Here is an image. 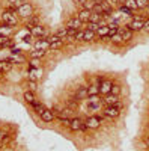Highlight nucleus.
Wrapping results in <instances>:
<instances>
[{"label": "nucleus", "mask_w": 149, "mask_h": 151, "mask_svg": "<svg viewBox=\"0 0 149 151\" xmlns=\"http://www.w3.org/2000/svg\"><path fill=\"white\" fill-rule=\"evenodd\" d=\"M17 15H18V12L14 8H9L8 11H5L2 14V20H3L5 24H8V26H15L17 21H18Z\"/></svg>", "instance_id": "1"}, {"label": "nucleus", "mask_w": 149, "mask_h": 151, "mask_svg": "<svg viewBox=\"0 0 149 151\" xmlns=\"http://www.w3.org/2000/svg\"><path fill=\"white\" fill-rule=\"evenodd\" d=\"M143 26H145V20L142 17H134V20L128 24L127 27L133 32H140V30H143Z\"/></svg>", "instance_id": "2"}, {"label": "nucleus", "mask_w": 149, "mask_h": 151, "mask_svg": "<svg viewBox=\"0 0 149 151\" xmlns=\"http://www.w3.org/2000/svg\"><path fill=\"white\" fill-rule=\"evenodd\" d=\"M32 12H33V6L30 5V3H23L20 8H18V15L20 17H32L33 14H32Z\"/></svg>", "instance_id": "3"}, {"label": "nucleus", "mask_w": 149, "mask_h": 151, "mask_svg": "<svg viewBox=\"0 0 149 151\" xmlns=\"http://www.w3.org/2000/svg\"><path fill=\"white\" fill-rule=\"evenodd\" d=\"M69 129H71L72 132L88 130V127H86V124H84V121H81L80 118H74V119H71V125H69Z\"/></svg>", "instance_id": "4"}, {"label": "nucleus", "mask_w": 149, "mask_h": 151, "mask_svg": "<svg viewBox=\"0 0 149 151\" xmlns=\"http://www.w3.org/2000/svg\"><path fill=\"white\" fill-rule=\"evenodd\" d=\"M89 100V109L91 110H98L101 109V98H99V95H89L88 97Z\"/></svg>", "instance_id": "5"}, {"label": "nucleus", "mask_w": 149, "mask_h": 151, "mask_svg": "<svg viewBox=\"0 0 149 151\" xmlns=\"http://www.w3.org/2000/svg\"><path fill=\"white\" fill-rule=\"evenodd\" d=\"M119 113H120V107H118V106H107L104 109V115L108 116V118H111V119L118 118Z\"/></svg>", "instance_id": "6"}, {"label": "nucleus", "mask_w": 149, "mask_h": 151, "mask_svg": "<svg viewBox=\"0 0 149 151\" xmlns=\"http://www.w3.org/2000/svg\"><path fill=\"white\" fill-rule=\"evenodd\" d=\"M86 127L88 129H98L99 124H101V118L99 116H89L88 119H86Z\"/></svg>", "instance_id": "7"}, {"label": "nucleus", "mask_w": 149, "mask_h": 151, "mask_svg": "<svg viewBox=\"0 0 149 151\" xmlns=\"http://www.w3.org/2000/svg\"><path fill=\"white\" fill-rule=\"evenodd\" d=\"M111 88H113V82L111 80H104L101 85H99V94H110L111 92Z\"/></svg>", "instance_id": "8"}, {"label": "nucleus", "mask_w": 149, "mask_h": 151, "mask_svg": "<svg viewBox=\"0 0 149 151\" xmlns=\"http://www.w3.org/2000/svg\"><path fill=\"white\" fill-rule=\"evenodd\" d=\"M103 101L107 104V106H118L119 104V95H113V94H107L104 97Z\"/></svg>", "instance_id": "9"}, {"label": "nucleus", "mask_w": 149, "mask_h": 151, "mask_svg": "<svg viewBox=\"0 0 149 151\" xmlns=\"http://www.w3.org/2000/svg\"><path fill=\"white\" fill-rule=\"evenodd\" d=\"M81 21L78 20V17H72V18H69L68 21H66V27L68 29H77V30H80L81 29Z\"/></svg>", "instance_id": "10"}, {"label": "nucleus", "mask_w": 149, "mask_h": 151, "mask_svg": "<svg viewBox=\"0 0 149 151\" xmlns=\"http://www.w3.org/2000/svg\"><path fill=\"white\" fill-rule=\"evenodd\" d=\"M78 20L81 21V23H89L91 21V17H92V11H88V9H81L80 12H78Z\"/></svg>", "instance_id": "11"}, {"label": "nucleus", "mask_w": 149, "mask_h": 151, "mask_svg": "<svg viewBox=\"0 0 149 151\" xmlns=\"http://www.w3.org/2000/svg\"><path fill=\"white\" fill-rule=\"evenodd\" d=\"M54 118H56V113H54L53 110H50V109H45V110L41 113V119H42L44 122H51Z\"/></svg>", "instance_id": "12"}, {"label": "nucleus", "mask_w": 149, "mask_h": 151, "mask_svg": "<svg viewBox=\"0 0 149 151\" xmlns=\"http://www.w3.org/2000/svg\"><path fill=\"white\" fill-rule=\"evenodd\" d=\"M76 97L78 100H84L89 97V92H88V86H78L77 91H76Z\"/></svg>", "instance_id": "13"}, {"label": "nucleus", "mask_w": 149, "mask_h": 151, "mask_svg": "<svg viewBox=\"0 0 149 151\" xmlns=\"http://www.w3.org/2000/svg\"><path fill=\"white\" fill-rule=\"evenodd\" d=\"M36 26H41V18L38 15H32L29 17V23H27V27H36Z\"/></svg>", "instance_id": "14"}, {"label": "nucleus", "mask_w": 149, "mask_h": 151, "mask_svg": "<svg viewBox=\"0 0 149 151\" xmlns=\"http://www.w3.org/2000/svg\"><path fill=\"white\" fill-rule=\"evenodd\" d=\"M32 35L33 36H47V30L42 26H36V27H32Z\"/></svg>", "instance_id": "15"}, {"label": "nucleus", "mask_w": 149, "mask_h": 151, "mask_svg": "<svg viewBox=\"0 0 149 151\" xmlns=\"http://www.w3.org/2000/svg\"><path fill=\"white\" fill-rule=\"evenodd\" d=\"M110 41L113 42L115 45H122L123 44V40H122V35L120 33H115L113 36L110 38Z\"/></svg>", "instance_id": "16"}, {"label": "nucleus", "mask_w": 149, "mask_h": 151, "mask_svg": "<svg viewBox=\"0 0 149 151\" xmlns=\"http://www.w3.org/2000/svg\"><path fill=\"white\" fill-rule=\"evenodd\" d=\"M32 107H33V110L36 112V113H39V115H41V113L47 109L42 103H38V101H35V103H32Z\"/></svg>", "instance_id": "17"}, {"label": "nucleus", "mask_w": 149, "mask_h": 151, "mask_svg": "<svg viewBox=\"0 0 149 151\" xmlns=\"http://www.w3.org/2000/svg\"><path fill=\"white\" fill-rule=\"evenodd\" d=\"M88 92H89V95H99V85L93 83V85L88 86Z\"/></svg>", "instance_id": "18"}, {"label": "nucleus", "mask_w": 149, "mask_h": 151, "mask_svg": "<svg viewBox=\"0 0 149 151\" xmlns=\"http://www.w3.org/2000/svg\"><path fill=\"white\" fill-rule=\"evenodd\" d=\"M45 56V50H35V52L30 53V58L32 59H41Z\"/></svg>", "instance_id": "19"}, {"label": "nucleus", "mask_w": 149, "mask_h": 151, "mask_svg": "<svg viewBox=\"0 0 149 151\" xmlns=\"http://www.w3.org/2000/svg\"><path fill=\"white\" fill-rule=\"evenodd\" d=\"M108 30H110V27L107 26V24H106V26H99V29L96 30V35L98 36H107V33H108Z\"/></svg>", "instance_id": "20"}, {"label": "nucleus", "mask_w": 149, "mask_h": 151, "mask_svg": "<svg viewBox=\"0 0 149 151\" xmlns=\"http://www.w3.org/2000/svg\"><path fill=\"white\" fill-rule=\"evenodd\" d=\"M24 100H26L29 104H32V103L36 101V100H35V95H33L32 91H26V92H24Z\"/></svg>", "instance_id": "21"}, {"label": "nucleus", "mask_w": 149, "mask_h": 151, "mask_svg": "<svg viewBox=\"0 0 149 151\" xmlns=\"http://www.w3.org/2000/svg\"><path fill=\"white\" fill-rule=\"evenodd\" d=\"M63 40H57V41H54V42H50V48L51 50H59V48H62L63 47Z\"/></svg>", "instance_id": "22"}, {"label": "nucleus", "mask_w": 149, "mask_h": 151, "mask_svg": "<svg viewBox=\"0 0 149 151\" xmlns=\"http://www.w3.org/2000/svg\"><path fill=\"white\" fill-rule=\"evenodd\" d=\"M95 35H96L95 32L86 29V30H84V36H83V41H92L93 38H95Z\"/></svg>", "instance_id": "23"}, {"label": "nucleus", "mask_w": 149, "mask_h": 151, "mask_svg": "<svg viewBox=\"0 0 149 151\" xmlns=\"http://www.w3.org/2000/svg\"><path fill=\"white\" fill-rule=\"evenodd\" d=\"M123 6L128 8V9H131V11H134V9H139V8H137V3H135V0H125V3H123Z\"/></svg>", "instance_id": "24"}, {"label": "nucleus", "mask_w": 149, "mask_h": 151, "mask_svg": "<svg viewBox=\"0 0 149 151\" xmlns=\"http://www.w3.org/2000/svg\"><path fill=\"white\" fill-rule=\"evenodd\" d=\"M12 68V64H11V60H3V62H0V70L2 71H9Z\"/></svg>", "instance_id": "25"}, {"label": "nucleus", "mask_w": 149, "mask_h": 151, "mask_svg": "<svg viewBox=\"0 0 149 151\" xmlns=\"http://www.w3.org/2000/svg\"><path fill=\"white\" fill-rule=\"evenodd\" d=\"M56 36L59 38V40H63V38L68 36V27H63V29H59L56 32Z\"/></svg>", "instance_id": "26"}, {"label": "nucleus", "mask_w": 149, "mask_h": 151, "mask_svg": "<svg viewBox=\"0 0 149 151\" xmlns=\"http://www.w3.org/2000/svg\"><path fill=\"white\" fill-rule=\"evenodd\" d=\"M8 45H12V41H9L8 36L0 35V47H8Z\"/></svg>", "instance_id": "27"}, {"label": "nucleus", "mask_w": 149, "mask_h": 151, "mask_svg": "<svg viewBox=\"0 0 149 151\" xmlns=\"http://www.w3.org/2000/svg\"><path fill=\"white\" fill-rule=\"evenodd\" d=\"M86 24H88V27H86V29H88V30H92V32H95V33H96V30L99 29V24H98V23L89 21V23H86Z\"/></svg>", "instance_id": "28"}, {"label": "nucleus", "mask_w": 149, "mask_h": 151, "mask_svg": "<svg viewBox=\"0 0 149 151\" xmlns=\"http://www.w3.org/2000/svg\"><path fill=\"white\" fill-rule=\"evenodd\" d=\"M95 0H89V2H86L84 5H83V9H88V11H93V8H95Z\"/></svg>", "instance_id": "29"}, {"label": "nucleus", "mask_w": 149, "mask_h": 151, "mask_svg": "<svg viewBox=\"0 0 149 151\" xmlns=\"http://www.w3.org/2000/svg\"><path fill=\"white\" fill-rule=\"evenodd\" d=\"M135 3H137V8L139 9H145L149 5V0H135Z\"/></svg>", "instance_id": "30"}, {"label": "nucleus", "mask_w": 149, "mask_h": 151, "mask_svg": "<svg viewBox=\"0 0 149 151\" xmlns=\"http://www.w3.org/2000/svg\"><path fill=\"white\" fill-rule=\"evenodd\" d=\"M120 85H113V88H111V92L110 94H113V95H119L120 94Z\"/></svg>", "instance_id": "31"}, {"label": "nucleus", "mask_w": 149, "mask_h": 151, "mask_svg": "<svg viewBox=\"0 0 149 151\" xmlns=\"http://www.w3.org/2000/svg\"><path fill=\"white\" fill-rule=\"evenodd\" d=\"M27 88H29V91L33 92V91L36 89V82H35V80H29V82H27Z\"/></svg>", "instance_id": "32"}, {"label": "nucleus", "mask_w": 149, "mask_h": 151, "mask_svg": "<svg viewBox=\"0 0 149 151\" xmlns=\"http://www.w3.org/2000/svg\"><path fill=\"white\" fill-rule=\"evenodd\" d=\"M83 36H84V30L77 32V35H76V41H83Z\"/></svg>", "instance_id": "33"}, {"label": "nucleus", "mask_w": 149, "mask_h": 151, "mask_svg": "<svg viewBox=\"0 0 149 151\" xmlns=\"http://www.w3.org/2000/svg\"><path fill=\"white\" fill-rule=\"evenodd\" d=\"M120 12H123V14H128V15H131V14H133V11H131V9H128V8H125V6H120Z\"/></svg>", "instance_id": "34"}, {"label": "nucleus", "mask_w": 149, "mask_h": 151, "mask_svg": "<svg viewBox=\"0 0 149 151\" xmlns=\"http://www.w3.org/2000/svg\"><path fill=\"white\" fill-rule=\"evenodd\" d=\"M143 30L149 33V20H146V21H145V26H143Z\"/></svg>", "instance_id": "35"}, {"label": "nucleus", "mask_w": 149, "mask_h": 151, "mask_svg": "<svg viewBox=\"0 0 149 151\" xmlns=\"http://www.w3.org/2000/svg\"><path fill=\"white\" fill-rule=\"evenodd\" d=\"M72 2H74V3H77V5H81V6H83L86 2H88V0H72Z\"/></svg>", "instance_id": "36"}, {"label": "nucleus", "mask_w": 149, "mask_h": 151, "mask_svg": "<svg viewBox=\"0 0 149 151\" xmlns=\"http://www.w3.org/2000/svg\"><path fill=\"white\" fill-rule=\"evenodd\" d=\"M8 2H9V3H12V5H15V3H17V0H8Z\"/></svg>", "instance_id": "37"}, {"label": "nucleus", "mask_w": 149, "mask_h": 151, "mask_svg": "<svg viewBox=\"0 0 149 151\" xmlns=\"http://www.w3.org/2000/svg\"><path fill=\"white\" fill-rule=\"evenodd\" d=\"M3 76H5V71H2V70H0V79H2Z\"/></svg>", "instance_id": "38"}, {"label": "nucleus", "mask_w": 149, "mask_h": 151, "mask_svg": "<svg viewBox=\"0 0 149 151\" xmlns=\"http://www.w3.org/2000/svg\"><path fill=\"white\" fill-rule=\"evenodd\" d=\"M145 9H146V12H149V5H148V6H146Z\"/></svg>", "instance_id": "39"}, {"label": "nucleus", "mask_w": 149, "mask_h": 151, "mask_svg": "<svg viewBox=\"0 0 149 151\" xmlns=\"http://www.w3.org/2000/svg\"><path fill=\"white\" fill-rule=\"evenodd\" d=\"M116 2H125V0H116Z\"/></svg>", "instance_id": "40"}, {"label": "nucleus", "mask_w": 149, "mask_h": 151, "mask_svg": "<svg viewBox=\"0 0 149 151\" xmlns=\"http://www.w3.org/2000/svg\"><path fill=\"white\" fill-rule=\"evenodd\" d=\"M146 144H148V147H149V139H148V141H146Z\"/></svg>", "instance_id": "41"}, {"label": "nucleus", "mask_w": 149, "mask_h": 151, "mask_svg": "<svg viewBox=\"0 0 149 151\" xmlns=\"http://www.w3.org/2000/svg\"><path fill=\"white\" fill-rule=\"evenodd\" d=\"M2 147H3V144H2V142H0V148H2Z\"/></svg>", "instance_id": "42"}]
</instances>
